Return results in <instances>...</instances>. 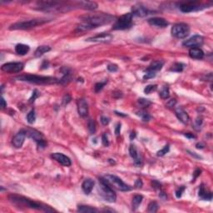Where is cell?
<instances>
[{
  "mask_svg": "<svg viewBox=\"0 0 213 213\" xmlns=\"http://www.w3.org/2000/svg\"><path fill=\"white\" fill-rule=\"evenodd\" d=\"M80 18L82 20V23L78 25V30L86 31L108 24L112 22L115 18L107 13H93L82 16Z\"/></svg>",
  "mask_w": 213,
  "mask_h": 213,
  "instance_id": "6da1fadb",
  "label": "cell"
},
{
  "mask_svg": "<svg viewBox=\"0 0 213 213\" xmlns=\"http://www.w3.org/2000/svg\"><path fill=\"white\" fill-rule=\"evenodd\" d=\"M8 199L10 200V202H13V204L18 205V206H22L25 207L32 208V209H35V210H39V211H43V212H54L53 209H52L50 207H48L46 205H43L42 203L37 202L26 198L24 196H18V195H10L8 196Z\"/></svg>",
  "mask_w": 213,
  "mask_h": 213,
  "instance_id": "7a4b0ae2",
  "label": "cell"
},
{
  "mask_svg": "<svg viewBox=\"0 0 213 213\" xmlns=\"http://www.w3.org/2000/svg\"><path fill=\"white\" fill-rule=\"evenodd\" d=\"M19 81L28 82L30 83L39 85L53 84L59 83V80L56 78L53 77H46V76H39V75H33V74H27V75H21L16 78Z\"/></svg>",
  "mask_w": 213,
  "mask_h": 213,
  "instance_id": "3957f363",
  "label": "cell"
},
{
  "mask_svg": "<svg viewBox=\"0 0 213 213\" xmlns=\"http://www.w3.org/2000/svg\"><path fill=\"white\" fill-rule=\"evenodd\" d=\"M97 191H98V194L106 202H110V203L116 202V199H117L116 193L112 190L111 185L107 181L104 177L99 178V184L97 186Z\"/></svg>",
  "mask_w": 213,
  "mask_h": 213,
  "instance_id": "277c9868",
  "label": "cell"
},
{
  "mask_svg": "<svg viewBox=\"0 0 213 213\" xmlns=\"http://www.w3.org/2000/svg\"><path fill=\"white\" fill-rule=\"evenodd\" d=\"M50 20L46 19V18H36V19H31L28 21H22V22H18L12 24L9 27V29L11 30H25V29H30L34 27H37L39 25L44 24L46 22H49Z\"/></svg>",
  "mask_w": 213,
  "mask_h": 213,
  "instance_id": "5b68a950",
  "label": "cell"
},
{
  "mask_svg": "<svg viewBox=\"0 0 213 213\" xmlns=\"http://www.w3.org/2000/svg\"><path fill=\"white\" fill-rule=\"evenodd\" d=\"M106 181L111 185V186H113L114 188L118 189L119 191H128L132 190V187L126 184L123 180L119 178L118 177L112 174H107L104 177Z\"/></svg>",
  "mask_w": 213,
  "mask_h": 213,
  "instance_id": "8992f818",
  "label": "cell"
},
{
  "mask_svg": "<svg viewBox=\"0 0 213 213\" xmlns=\"http://www.w3.org/2000/svg\"><path fill=\"white\" fill-rule=\"evenodd\" d=\"M132 13H125L118 18L113 24L112 29L114 30H124L130 28L132 26Z\"/></svg>",
  "mask_w": 213,
  "mask_h": 213,
  "instance_id": "52a82bcc",
  "label": "cell"
},
{
  "mask_svg": "<svg viewBox=\"0 0 213 213\" xmlns=\"http://www.w3.org/2000/svg\"><path fill=\"white\" fill-rule=\"evenodd\" d=\"M190 34V28L189 26L184 23V22H180L175 24L172 28V35L177 38V39H185Z\"/></svg>",
  "mask_w": 213,
  "mask_h": 213,
  "instance_id": "ba28073f",
  "label": "cell"
},
{
  "mask_svg": "<svg viewBox=\"0 0 213 213\" xmlns=\"http://www.w3.org/2000/svg\"><path fill=\"white\" fill-rule=\"evenodd\" d=\"M24 67L22 62H7L4 64L1 69L6 73H19L21 72Z\"/></svg>",
  "mask_w": 213,
  "mask_h": 213,
  "instance_id": "9c48e42d",
  "label": "cell"
},
{
  "mask_svg": "<svg viewBox=\"0 0 213 213\" xmlns=\"http://www.w3.org/2000/svg\"><path fill=\"white\" fill-rule=\"evenodd\" d=\"M203 42H204V39L202 36L194 35L190 39L185 40L182 43V45L185 47H188V48H198L203 44Z\"/></svg>",
  "mask_w": 213,
  "mask_h": 213,
  "instance_id": "30bf717a",
  "label": "cell"
},
{
  "mask_svg": "<svg viewBox=\"0 0 213 213\" xmlns=\"http://www.w3.org/2000/svg\"><path fill=\"white\" fill-rule=\"evenodd\" d=\"M206 8H207L206 5H200V4H197L196 3L189 2V3H186L180 6V10L183 13H191V12L202 10Z\"/></svg>",
  "mask_w": 213,
  "mask_h": 213,
  "instance_id": "8fae6325",
  "label": "cell"
},
{
  "mask_svg": "<svg viewBox=\"0 0 213 213\" xmlns=\"http://www.w3.org/2000/svg\"><path fill=\"white\" fill-rule=\"evenodd\" d=\"M112 39H113V36L112 34H107V33H102V34H97L94 37L86 39V41L93 42V43H108V42L112 41Z\"/></svg>",
  "mask_w": 213,
  "mask_h": 213,
  "instance_id": "7c38bea8",
  "label": "cell"
},
{
  "mask_svg": "<svg viewBox=\"0 0 213 213\" xmlns=\"http://www.w3.org/2000/svg\"><path fill=\"white\" fill-rule=\"evenodd\" d=\"M27 137V132L26 130H20L17 134L15 135L12 140V143L14 147L16 148H20L22 146L25 137Z\"/></svg>",
  "mask_w": 213,
  "mask_h": 213,
  "instance_id": "4fadbf2b",
  "label": "cell"
},
{
  "mask_svg": "<svg viewBox=\"0 0 213 213\" xmlns=\"http://www.w3.org/2000/svg\"><path fill=\"white\" fill-rule=\"evenodd\" d=\"M51 157H52V158H53L56 162L60 163L61 165L64 166V167H70L72 165V162H71L70 158L67 156H65L62 153L55 152V153H53L51 155Z\"/></svg>",
  "mask_w": 213,
  "mask_h": 213,
  "instance_id": "5bb4252c",
  "label": "cell"
},
{
  "mask_svg": "<svg viewBox=\"0 0 213 213\" xmlns=\"http://www.w3.org/2000/svg\"><path fill=\"white\" fill-rule=\"evenodd\" d=\"M151 13L152 12L150 11L148 8H146L144 6L136 5L133 6V8H132V14L134 15V16H137V17L144 18L147 15H149V14H151Z\"/></svg>",
  "mask_w": 213,
  "mask_h": 213,
  "instance_id": "9a60e30c",
  "label": "cell"
},
{
  "mask_svg": "<svg viewBox=\"0 0 213 213\" xmlns=\"http://www.w3.org/2000/svg\"><path fill=\"white\" fill-rule=\"evenodd\" d=\"M129 153H130V156L133 158L135 165L137 167H141L142 165V160L139 155L137 148L136 147L135 145H131L129 146Z\"/></svg>",
  "mask_w": 213,
  "mask_h": 213,
  "instance_id": "2e32d148",
  "label": "cell"
},
{
  "mask_svg": "<svg viewBox=\"0 0 213 213\" xmlns=\"http://www.w3.org/2000/svg\"><path fill=\"white\" fill-rule=\"evenodd\" d=\"M147 22L151 26L157 28H166L168 26V22L163 18H151L147 20Z\"/></svg>",
  "mask_w": 213,
  "mask_h": 213,
  "instance_id": "e0dca14e",
  "label": "cell"
},
{
  "mask_svg": "<svg viewBox=\"0 0 213 213\" xmlns=\"http://www.w3.org/2000/svg\"><path fill=\"white\" fill-rule=\"evenodd\" d=\"M78 111L79 115L83 118L87 117L88 114V105L87 101L83 98L79 99L78 101Z\"/></svg>",
  "mask_w": 213,
  "mask_h": 213,
  "instance_id": "ac0fdd59",
  "label": "cell"
},
{
  "mask_svg": "<svg viewBox=\"0 0 213 213\" xmlns=\"http://www.w3.org/2000/svg\"><path fill=\"white\" fill-rule=\"evenodd\" d=\"M175 112H176V115H177V118L179 119L182 123L183 124L188 123V122H189V120H190L189 115L185 112V110H184L181 107H176Z\"/></svg>",
  "mask_w": 213,
  "mask_h": 213,
  "instance_id": "d6986e66",
  "label": "cell"
},
{
  "mask_svg": "<svg viewBox=\"0 0 213 213\" xmlns=\"http://www.w3.org/2000/svg\"><path fill=\"white\" fill-rule=\"evenodd\" d=\"M189 56L193 59H202L204 57V52L200 48H191L189 50Z\"/></svg>",
  "mask_w": 213,
  "mask_h": 213,
  "instance_id": "ffe728a7",
  "label": "cell"
},
{
  "mask_svg": "<svg viewBox=\"0 0 213 213\" xmlns=\"http://www.w3.org/2000/svg\"><path fill=\"white\" fill-rule=\"evenodd\" d=\"M199 197L202 200L211 201L212 199V193L210 191H208L207 189H206L205 186L202 184L199 189Z\"/></svg>",
  "mask_w": 213,
  "mask_h": 213,
  "instance_id": "44dd1931",
  "label": "cell"
},
{
  "mask_svg": "<svg viewBox=\"0 0 213 213\" xmlns=\"http://www.w3.org/2000/svg\"><path fill=\"white\" fill-rule=\"evenodd\" d=\"M94 184H95L94 181H92V179L84 180V181L82 184V189H83V191H84L85 194L88 195V194L91 193V191H92V189H93Z\"/></svg>",
  "mask_w": 213,
  "mask_h": 213,
  "instance_id": "7402d4cb",
  "label": "cell"
},
{
  "mask_svg": "<svg viewBox=\"0 0 213 213\" xmlns=\"http://www.w3.org/2000/svg\"><path fill=\"white\" fill-rule=\"evenodd\" d=\"M163 65H164V62L162 60H156L153 61L151 64L149 65V67L146 68V71H151V72H155L157 73V71L161 70L163 68Z\"/></svg>",
  "mask_w": 213,
  "mask_h": 213,
  "instance_id": "603a6c76",
  "label": "cell"
},
{
  "mask_svg": "<svg viewBox=\"0 0 213 213\" xmlns=\"http://www.w3.org/2000/svg\"><path fill=\"white\" fill-rule=\"evenodd\" d=\"M26 132H27V137L34 139L37 143L41 142L42 140H43L42 134L40 133L39 132L36 131V130H32L31 129V130H27Z\"/></svg>",
  "mask_w": 213,
  "mask_h": 213,
  "instance_id": "cb8c5ba5",
  "label": "cell"
},
{
  "mask_svg": "<svg viewBox=\"0 0 213 213\" xmlns=\"http://www.w3.org/2000/svg\"><path fill=\"white\" fill-rule=\"evenodd\" d=\"M29 50H30V48H29L28 45L18 43L15 47V52H16V53L18 54V55H21V56L26 55L28 52H29Z\"/></svg>",
  "mask_w": 213,
  "mask_h": 213,
  "instance_id": "d4e9b609",
  "label": "cell"
},
{
  "mask_svg": "<svg viewBox=\"0 0 213 213\" xmlns=\"http://www.w3.org/2000/svg\"><path fill=\"white\" fill-rule=\"evenodd\" d=\"M51 50L50 47H48V46H39L36 51H35V53H34V55L36 57H41L42 55H43L44 53H48V52H49Z\"/></svg>",
  "mask_w": 213,
  "mask_h": 213,
  "instance_id": "484cf974",
  "label": "cell"
},
{
  "mask_svg": "<svg viewBox=\"0 0 213 213\" xmlns=\"http://www.w3.org/2000/svg\"><path fill=\"white\" fill-rule=\"evenodd\" d=\"M142 199H143V196L142 195H136L134 197L132 198V210L136 211L137 208L139 207L140 204L142 202Z\"/></svg>",
  "mask_w": 213,
  "mask_h": 213,
  "instance_id": "4316f807",
  "label": "cell"
},
{
  "mask_svg": "<svg viewBox=\"0 0 213 213\" xmlns=\"http://www.w3.org/2000/svg\"><path fill=\"white\" fill-rule=\"evenodd\" d=\"M78 212H98V210L88 206H79Z\"/></svg>",
  "mask_w": 213,
  "mask_h": 213,
  "instance_id": "83f0119b",
  "label": "cell"
},
{
  "mask_svg": "<svg viewBox=\"0 0 213 213\" xmlns=\"http://www.w3.org/2000/svg\"><path fill=\"white\" fill-rule=\"evenodd\" d=\"M185 67V65L181 62H176L172 65V67L170 68V71L172 72H176V73H181L182 72L183 68Z\"/></svg>",
  "mask_w": 213,
  "mask_h": 213,
  "instance_id": "f1b7e54d",
  "label": "cell"
},
{
  "mask_svg": "<svg viewBox=\"0 0 213 213\" xmlns=\"http://www.w3.org/2000/svg\"><path fill=\"white\" fill-rule=\"evenodd\" d=\"M160 97L163 98V99H167L170 97V92H169V88L167 86H164L162 90L160 91V93H159Z\"/></svg>",
  "mask_w": 213,
  "mask_h": 213,
  "instance_id": "f546056e",
  "label": "cell"
},
{
  "mask_svg": "<svg viewBox=\"0 0 213 213\" xmlns=\"http://www.w3.org/2000/svg\"><path fill=\"white\" fill-rule=\"evenodd\" d=\"M35 120H36V114H35L34 109H33V110H31L28 113V115H27V121H28V123L29 124H34L35 123Z\"/></svg>",
  "mask_w": 213,
  "mask_h": 213,
  "instance_id": "4dcf8cb0",
  "label": "cell"
},
{
  "mask_svg": "<svg viewBox=\"0 0 213 213\" xmlns=\"http://www.w3.org/2000/svg\"><path fill=\"white\" fill-rule=\"evenodd\" d=\"M137 103L139 104L140 107L145 108V107H147L151 105V102L149 99H146V98H139L138 101H137Z\"/></svg>",
  "mask_w": 213,
  "mask_h": 213,
  "instance_id": "1f68e13d",
  "label": "cell"
},
{
  "mask_svg": "<svg viewBox=\"0 0 213 213\" xmlns=\"http://www.w3.org/2000/svg\"><path fill=\"white\" fill-rule=\"evenodd\" d=\"M137 114L142 119L143 122H148L151 119V116L147 112H144V111H139V112H137Z\"/></svg>",
  "mask_w": 213,
  "mask_h": 213,
  "instance_id": "d6a6232c",
  "label": "cell"
},
{
  "mask_svg": "<svg viewBox=\"0 0 213 213\" xmlns=\"http://www.w3.org/2000/svg\"><path fill=\"white\" fill-rule=\"evenodd\" d=\"M158 210V204L156 202H150V204L148 205V209L147 211L149 212H157Z\"/></svg>",
  "mask_w": 213,
  "mask_h": 213,
  "instance_id": "836d02e7",
  "label": "cell"
},
{
  "mask_svg": "<svg viewBox=\"0 0 213 213\" xmlns=\"http://www.w3.org/2000/svg\"><path fill=\"white\" fill-rule=\"evenodd\" d=\"M88 130H89L90 134H94L96 132L95 122H94L93 120L90 119L89 121H88Z\"/></svg>",
  "mask_w": 213,
  "mask_h": 213,
  "instance_id": "e575fe53",
  "label": "cell"
},
{
  "mask_svg": "<svg viewBox=\"0 0 213 213\" xmlns=\"http://www.w3.org/2000/svg\"><path fill=\"white\" fill-rule=\"evenodd\" d=\"M157 88V85H148V86H146V88H145L144 92H145L146 94H150L151 92L156 91Z\"/></svg>",
  "mask_w": 213,
  "mask_h": 213,
  "instance_id": "d590c367",
  "label": "cell"
},
{
  "mask_svg": "<svg viewBox=\"0 0 213 213\" xmlns=\"http://www.w3.org/2000/svg\"><path fill=\"white\" fill-rule=\"evenodd\" d=\"M169 149H170V146L169 145H166V146L163 147L162 150L157 151V156L158 157H163L164 155H166L167 152L169 151Z\"/></svg>",
  "mask_w": 213,
  "mask_h": 213,
  "instance_id": "8d00e7d4",
  "label": "cell"
},
{
  "mask_svg": "<svg viewBox=\"0 0 213 213\" xmlns=\"http://www.w3.org/2000/svg\"><path fill=\"white\" fill-rule=\"evenodd\" d=\"M157 75V73L155 72H151V71H146L145 70V74L143 76V79H150L155 78Z\"/></svg>",
  "mask_w": 213,
  "mask_h": 213,
  "instance_id": "74e56055",
  "label": "cell"
},
{
  "mask_svg": "<svg viewBox=\"0 0 213 213\" xmlns=\"http://www.w3.org/2000/svg\"><path fill=\"white\" fill-rule=\"evenodd\" d=\"M106 84H107V81L103 82V83L101 82V83H96L95 86H94V90H95L96 92H99Z\"/></svg>",
  "mask_w": 213,
  "mask_h": 213,
  "instance_id": "f35d334b",
  "label": "cell"
},
{
  "mask_svg": "<svg viewBox=\"0 0 213 213\" xmlns=\"http://www.w3.org/2000/svg\"><path fill=\"white\" fill-rule=\"evenodd\" d=\"M202 118H196V120H195V122H194V125H193V127H194V128L196 129V130H200L201 129V127L202 126Z\"/></svg>",
  "mask_w": 213,
  "mask_h": 213,
  "instance_id": "ab89813d",
  "label": "cell"
},
{
  "mask_svg": "<svg viewBox=\"0 0 213 213\" xmlns=\"http://www.w3.org/2000/svg\"><path fill=\"white\" fill-rule=\"evenodd\" d=\"M40 96V93L38 91L37 89L34 90V92H33V94H32V97L29 98V102H34Z\"/></svg>",
  "mask_w": 213,
  "mask_h": 213,
  "instance_id": "60d3db41",
  "label": "cell"
},
{
  "mask_svg": "<svg viewBox=\"0 0 213 213\" xmlns=\"http://www.w3.org/2000/svg\"><path fill=\"white\" fill-rule=\"evenodd\" d=\"M107 70L109 72H117L118 70V67L116 65V64H109L107 66Z\"/></svg>",
  "mask_w": 213,
  "mask_h": 213,
  "instance_id": "b9f144b4",
  "label": "cell"
},
{
  "mask_svg": "<svg viewBox=\"0 0 213 213\" xmlns=\"http://www.w3.org/2000/svg\"><path fill=\"white\" fill-rule=\"evenodd\" d=\"M102 144H103V146H109V141L107 139V136L106 133H104V134L102 135Z\"/></svg>",
  "mask_w": 213,
  "mask_h": 213,
  "instance_id": "7bdbcfd3",
  "label": "cell"
},
{
  "mask_svg": "<svg viewBox=\"0 0 213 213\" xmlns=\"http://www.w3.org/2000/svg\"><path fill=\"white\" fill-rule=\"evenodd\" d=\"M185 191V186H181L179 189L176 191V196H177V198H180L181 196H182V193H183V191Z\"/></svg>",
  "mask_w": 213,
  "mask_h": 213,
  "instance_id": "ee69618b",
  "label": "cell"
},
{
  "mask_svg": "<svg viewBox=\"0 0 213 213\" xmlns=\"http://www.w3.org/2000/svg\"><path fill=\"white\" fill-rule=\"evenodd\" d=\"M71 101V97L70 95H68V94H66V95L63 97V98H62V103H63V105H66L67 103H69Z\"/></svg>",
  "mask_w": 213,
  "mask_h": 213,
  "instance_id": "f6af8a7d",
  "label": "cell"
},
{
  "mask_svg": "<svg viewBox=\"0 0 213 213\" xmlns=\"http://www.w3.org/2000/svg\"><path fill=\"white\" fill-rule=\"evenodd\" d=\"M101 123L103 124L104 126H106V125H107V124L110 123V119L108 118H107V117L102 116V117H101Z\"/></svg>",
  "mask_w": 213,
  "mask_h": 213,
  "instance_id": "bcb514c9",
  "label": "cell"
},
{
  "mask_svg": "<svg viewBox=\"0 0 213 213\" xmlns=\"http://www.w3.org/2000/svg\"><path fill=\"white\" fill-rule=\"evenodd\" d=\"M142 185H143V183H142V181L141 179H137L136 181V182H135V186L137 188H141L142 186Z\"/></svg>",
  "mask_w": 213,
  "mask_h": 213,
  "instance_id": "7dc6e473",
  "label": "cell"
},
{
  "mask_svg": "<svg viewBox=\"0 0 213 213\" xmlns=\"http://www.w3.org/2000/svg\"><path fill=\"white\" fill-rule=\"evenodd\" d=\"M120 132H121V123H118L115 128V134L118 136L120 134Z\"/></svg>",
  "mask_w": 213,
  "mask_h": 213,
  "instance_id": "c3c4849f",
  "label": "cell"
},
{
  "mask_svg": "<svg viewBox=\"0 0 213 213\" xmlns=\"http://www.w3.org/2000/svg\"><path fill=\"white\" fill-rule=\"evenodd\" d=\"M152 187L160 189V188H161V184H160L158 181H152Z\"/></svg>",
  "mask_w": 213,
  "mask_h": 213,
  "instance_id": "681fc988",
  "label": "cell"
},
{
  "mask_svg": "<svg viewBox=\"0 0 213 213\" xmlns=\"http://www.w3.org/2000/svg\"><path fill=\"white\" fill-rule=\"evenodd\" d=\"M6 107H7V102H6L5 100H4V98L2 97H1V108L4 109V108H5Z\"/></svg>",
  "mask_w": 213,
  "mask_h": 213,
  "instance_id": "f907efd6",
  "label": "cell"
},
{
  "mask_svg": "<svg viewBox=\"0 0 213 213\" xmlns=\"http://www.w3.org/2000/svg\"><path fill=\"white\" fill-rule=\"evenodd\" d=\"M175 104H176V100H175V99H172V100H170L168 103H167V106H168L169 107H172L175 106Z\"/></svg>",
  "mask_w": 213,
  "mask_h": 213,
  "instance_id": "816d5d0a",
  "label": "cell"
},
{
  "mask_svg": "<svg viewBox=\"0 0 213 213\" xmlns=\"http://www.w3.org/2000/svg\"><path fill=\"white\" fill-rule=\"evenodd\" d=\"M48 62L44 61V62H43L42 66H41V69H43V68H48Z\"/></svg>",
  "mask_w": 213,
  "mask_h": 213,
  "instance_id": "f5cc1de1",
  "label": "cell"
},
{
  "mask_svg": "<svg viewBox=\"0 0 213 213\" xmlns=\"http://www.w3.org/2000/svg\"><path fill=\"white\" fill-rule=\"evenodd\" d=\"M201 172H202V171L201 170H199V169H197V170H196V172H195V173H194V179L195 178H196L200 174H201Z\"/></svg>",
  "mask_w": 213,
  "mask_h": 213,
  "instance_id": "db71d44e",
  "label": "cell"
},
{
  "mask_svg": "<svg viewBox=\"0 0 213 213\" xmlns=\"http://www.w3.org/2000/svg\"><path fill=\"white\" fill-rule=\"evenodd\" d=\"M185 136L186 137L190 138V139H193V138H195V137H195L194 135L191 134V133H189V132H188V133H186Z\"/></svg>",
  "mask_w": 213,
  "mask_h": 213,
  "instance_id": "11a10c76",
  "label": "cell"
},
{
  "mask_svg": "<svg viewBox=\"0 0 213 213\" xmlns=\"http://www.w3.org/2000/svg\"><path fill=\"white\" fill-rule=\"evenodd\" d=\"M159 196L163 199V200H166L167 199V195L164 193V192H160V194H159Z\"/></svg>",
  "mask_w": 213,
  "mask_h": 213,
  "instance_id": "9f6ffc18",
  "label": "cell"
},
{
  "mask_svg": "<svg viewBox=\"0 0 213 213\" xmlns=\"http://www.w3.org/2000/svg\"><path fill=\"white\" fill-rule=\"evenodd\" d=\"M196 148H198V149H200V148L202 149V148H203V147H204L205 146H204V144H202V142H199V143H197V144H196Z\"/></svg>",
  "mask_w": 213,
  "mask_h": 213,
  "instance_id": "6f0895ef",
  "label": "cell"
},
{
  "mask_svg": "<svg viewBox=\"0 0 213 213\" xmlns=\"http://www.w3.org/2000/svg\"><path fill=\"white\" fill-rule=\"evenodd\" d=\"M135 137H136V133H135L134 132H132L131 133V135H130V139H131V140H133L135 138Z\"/></svg>",
  "mask_w": 213,
  "mask_h": 213,
  "instance_id": "680465c9",
  "label": "cell"
},
{
  "mask_svg": "<svg viewBox=\"0 0 213 213\" xmlns=\"http://www.w3.org/2000/svg\"><path fill=\"white\" fill-rule=\"evenodd\" d=\"M116 112V114L118 115V116H122V117H126V114H123L122 112Z\"/></svg>",
  "mask_w": 213,
  "mask_h": 213,
  "instance_id": "91938a15",
  "label": "cell"
}]
</instances>
